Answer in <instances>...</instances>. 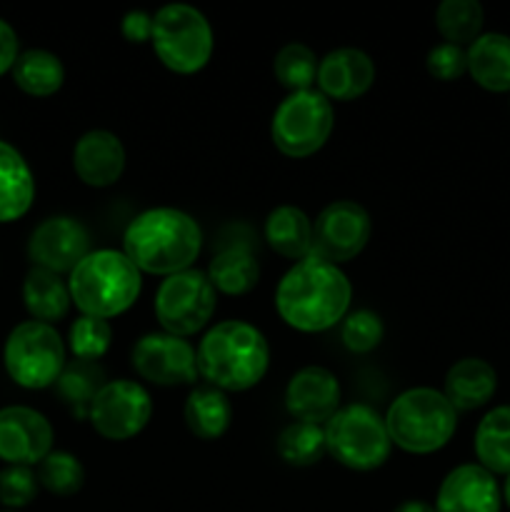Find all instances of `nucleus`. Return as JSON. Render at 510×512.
<instances>
[{
	"label": "nucleus",
	"mask_w": 510,
	"mask_h": 512,
	"mask_svg": "<svg viewBox=\"0 0 510 512\" xmlns=\"http://www.w3.org/2000/svg\"><path fill=\"white\" fill-rule=\"evenodd\" d=\"M353 300V285L338 265L310 253L280 278L275 310L298 333H325L343 323Z\"/></svg>",
	"instance_id": "obj_1"
},
{
	"label": "nucleus",
	"mask_w": 510,
	"mask_h": 512,
	"mask_svg": "<svg viewBox=\"0 0 510 512\" xmlns=\"http://www.w3.org/2000/svg\"><path fill=\"white\" fill-rule=\"evenodd\" d=\"M203 250V230L193 215L178 208H148L123 233V253L148 275L170 278L193 268Z\"/></svg>",
	"instance_id": "obj_2"
},
{
	"label": "nucleus",
	"mask_w": 510,
	"mask_h": 512,
	"mask_svg": "<svg viewBox=\"0 0 510 512\" xmlns=\"http://www.w3.org/2000/svg\"><path fill=\"white\" fill-rule=\"evenodd\" d=\"M195 358L200 378L210 388L245 393L268 373L270 345L255 325L245 320H223L203 335Z\"/></svg>",
	"instance_id": "obj_3"
},
{
	"label": "nucleus",
	"mask_w": 510,
	"mask_h": 512,
	"mask_svg": "<svg viewBox=\"0 0 510 512\" xmlns=\"http://www.w3.org/2000/svg\"><path fill=\"white\" fill-rule=\"evenodd\" d=\"M68 290L80 313L110 320L133 308L143 290V273L123 250H90L68 275Z\"/></svg>",
	"instance_id": "obj_4"
},
{
	"label": "nucleus",
	"mask_w": 510,
	"mask_h": 512,
	"mask_svg": "<svg viewBox=\"0 0 510 512\" xmlns=\"http://www.w3.org/2000/svg\"><path fill=\"white\" fill-rule=\"evenodd\" d=\"M390 443L410 455H430L443 450L458 430V410L443 390L410 388L390 403L385 413Z\"/></svg>",
	"instance_id": "obj_5"
},
{
	"label": "nucleus",
	"mask_w": 510,
	"mask_h": 512,
	"mask_svg": "<svg viewBox=\"0 0 510 512\" xmlns=\"http://www.w3.org/2000/svg\"><path fill=\"white\" fill-rule=\"evenodd\" d=\"M155 55L178 75H195L213 58V28L198 8L188 3H168L153 15Z\"/></svg>",
	"instance_id": "obj_6"
},
{
	"label": "nucleus",
	"mask_w": 510,
	"mask_h": 512,
	"mask_svg": "<svg viewBox=\"0 0 510 512\" xmlns=\"http://www.w3.org/2000/svg\"><path fill=\"white\" fill-rule=\"evenodd\" d=\"M323 430L328 455H333L343 468L358 473L383 468L393 450L385 418H380L378 410L365 403H350L340 408L323 425Z\"/></svg>",
	"instance_id": "obj_7"
},
{
	"label": "nucleus",
	"mask_w": 510,
	"mask_h": 512,
	"mask_svg": "<svg viewBox=\"0 0 510 512\" xmlns=\"http://www.w3.org/2000/svg\"><path fill=\"white\" fill-rule=\"evenodd\" d=\"M63 338L53 325L25 320L10 330L3 348V363L10 380L25 390H45L58 383L65 370Z\"/></svg>",
	"instance_id": "obj_8"
},
{
	"label": "nucleus",
	"mask_w": 510,
	"mask_h": 512,
	"mask_svg": "<svg viewBox=\"0 0 510 512\" xmlns=\"http://www.w3.org/2000/svg\"><path fill=\"white\" fill-rule=\"evenodd\" d=\"M333 128V103L315 88L300 90L280 100L270 120V138L288 158H310L328 143Z\"/></svg>",
	"instance_id": "obj_9"
},
{
	"label": "nucleus",
	"mask_w": 510,
	"mask_h": 512,
	"mask_svg": "<svg viewBox=\"0 0 510 512\" xmlns=\"http://www.w3.org/2000/svg\"><path fill=\"white\" fill-rule=\"evenodd\" d=\"M218 308V293L205 270L190 268L175 273L158 285L155 293V318L163 333L190 338L200 333Z\"/></svg>",
	"instance_id": "obj_10"
},
{
	"label": "nucleus",
	"mask_w": 510,
	"mask_h": 512,
	"mask_svg": "<svg viewBox=\"0 0 510 512\" xmlns=\"http://www.w3.org/2000/svg\"><path fill=\"white\" fill-rule=\"evenodd\" d=\"M150 418H153L150 393L145 390V385L125 378L108 380L88 415L95 433L105 440H115V443H123V440L143 433Z\"/></svg>",
	"instance_id": "obj_11"
},
{
	"label": "nucleus",
	"mask_w": 510,
	"mask_h": 512,
	"mask_svg": "<svg viewBox=\"0 0 510 512\" xmlns=\"http://www.w3.org/2000/svg\"><path fill=\"white\" fill-rule=\"evenodd\" d=\"M373 220L355 200H333L313 223V253L333 265L350 263L368 245Z\"/></svg>",
	"instance_id": "obj_12"
},
{
	"label": "nucleus",
	"mask_w": 510,
	"mask_h": 512,
	"mask_svg": "<svg viewBox=\"0 0 510 512\" xmlns=\"http://www.w3.org/2000/svg\"><path fill=\"white\" fill-rule=\"evenodd\" d=\"M135 373L160 388L193 385L200 378L195 348L185 338L170 333H148L130 353Z\"/></svg>",
	"instance_id": "obj_13"
},
{
	"label": "nucleus",
	"mask_w": 510,
	"mask_h": 512,
	"mask_svg": "<svg viewBox=\"0 0 510 512\" xmlns=\"http://www.w3.org/2000/svg\"><path fill=\"white\" fill-rule=\"evenodd\" d=\"M88 253L90 233L80 220L68 215H53L43 220L28 240V258L33 268L50 270L55 275H70Z\"/></svg>",
	"instance_id": "obj_14"
},
{
	"label": "nucleus",
	"mask_w": 510,
	"mask_h": 512,
	"mask_svg": "<svg viewBox=\"0 0 510 512\" xmlns=\"http://www.w3.org/2000/svg\"><path fill=\"white\" fill-rule=\"evenodd\" d=\"M53 425L35 408L8 405L0 410V460L8 465H40L53 453Z\"/></svg>",
	"instance_id": "obj_15"
},
{
	"label": "nucleus",
	"mask_w": 510,
	"mask_h": 512,
	"mask_svg": "<svg viewBox=\"0 0 510 512\" xmlns=\"http://www.w3.org/2000/svg\"><path fill=\"white\" fill-rule=\"evenodd\" d=\"M433 508L435 512H500L503 488L478 463H463L445 475Z\"/></svg>",
	"instance_id": "obj_16"
},
{
	"label": "nucleus",
	"mask_w": 510,
	"mask_h": 512,
	"mask_svg": "<svg viewBox=\"0 0 510 512\" xmlns=\"http://www.w3.org/2000/svg\"><path fill=\"white\" fill-rule=\"evenodd\" d=\"M205 275L213 283L215 293L230 295V298L248 295L260 280V260L253 238L240 228H233V235H225L220 240Z\"/></svg>",
	"instance_id": "obj_17"
},
{
	"label": "nucleus",
	"mask_w": 510,
	"mask_h": 512,
	"mask_svg": "<svg viewBox=\"0 0 510 512\" xmlns=\"http://www.w3.org/2000/svg\"><path fill=\"white\" fill-rule=\"evenodd\" d=\"M285 410L300 423L325 425L340 410V383L328 368L308 365L290 378Z\"/></svg>",
	"instance_id": "obj_18"
},
{
	"label": "nucleus",
	"mask_w": 510,
	"mask_h": 512,
	"mask_svg": "<svg viewBox=\"0 0 510 512\" xmlns=\"http://www.w3.org/2000/svg\"><path fill=\"white\" fill-rule=\"evenodd\" d=\"M318 90L333 103L358 100L373 88L375 63L360 48H335L318 63Z\"/></svg>",
	"instance_id": "obj_19"
},
{
	"label": "nucleus",
	"mask_w": 510,
	"mask_h": 512,
	"mask_svg": "<svg viewBox=\"0 0 510 512\" xmlns=\"http://www.w3.org/2000/svg\"><path fill=\"white\" fill-rule=\"evenodd\" d=\"M73 170L88 188H110L125 173V148L110 130H88L73 148Z\"/></svg>",
	"instance_id": "obj_20"
},
{
	"label": "nucleus",
	"mask_w": 510,
	"mask_h": 512,
	"mask_svg": "<svg viewBox=\"0 0 510 512\" xmlns=\"http://www.w3.org/2000/svg\"><path fill=\"white\" fill-rule=\"evenodd\" d=\"M498 393V373L483 358H463L445 373L443 395L458 413L480 410Z\"/></svg>",
	"instance_id": "obj_21"
},
{
	"label": "nucleus",
	"mask_w": 510,
	"mask_h": 512,
	"mask_svg": "<svg viewBox=\"0 0 510 512\" xmlns=\"http://www.w3.org/2000/svg\"><path fill=\"white\" fill-rule=\"evenodd\" d=\"M468 75L488 93H510V35L483 33L465 48Z\"/></svg>",
	"instance_id": "obj_22"
},
{
	"label": "nucleus",
	"mask_w": 510,
	"mask_h": 512,
	"mask_svg": "<svg viewBox=\"0 0 510 512\" xmlns=\"http://www.w3.org/2000/svg\"><path fill=\"white\" fill-rule=\"evenodd\" d=\"M35 200V178L23 155L0 140V223L23 218Z\"/></svg>",
	"instance_id": "obj_23"
},
{
	"label": "nucleus",
	"mask_w": 510,
	"mask_h": 512,
	"mask_svg": "<svg viewBox=\"0 0 510 512\" xmlns=\"http://www.w3.org/2000/svg\"><path fill=\"white\" fill-rule=\"evenodd\" d=\"M265 243L270 250L288 260H303L313 253V220L295 205H278L270 210L263 225Z\"/></svg>",
	"instance_id": "obj_24"
},
{
	"label": "nucleus",
	"mask_w": 510,
	"mask_h": 512,
	"mask_svg": "<svg viewBox=\"0 0 510 512\" xmlns=\"http://www.w3.org/2000/svg\"><path fill=\"white\" fill-rule=\"evenodd\" d=\"M183 420L198 440H220L233 423V405L228 393L210 385L193 388L183 405Z\"/></svg>",
	"instance_id": "obj_25"
},
{
	"label": "nucleus",
	"mask_w": 510,
	"mask_h": 512,
	"mask_svg": "<svg viewBox=\"0 0 510 512\" xmlns=\"http://www.w3.org/2000/svg\"><path fill=\"white\" fill-rule=\"evenodd\" d=\"M23 305L30 318L53 325L70 313V290L60 275L43 268H30L23 280Z\"/></svg>",
	"instance_id": "obj_26"
},
{
	"label": "nucleus",
	"mask_w": 510,
	"mask_h": 512,
	"mask_svg": "<svg viewBox=\"0 0 510 512\" xmlns=\"http://www.w3.org/2000/svg\"><path fill=\"white\" fill-rule=\"evenodd\" d=\"M105 383H108V378H105V370L100 363L70 360L53 388L60 403L73 413L75 420H88L90 408H93L95 398L105 388Z\"/></svg>",
	"instance_id": "obj_27"
},
{
	"label": "nucleus",
	"mask_w": 510,
	"mask_h": 512,
	"mask_svg": "<svg viewBox=\"0 0 510 512\" xmlns=\"http://www.w3.org/2000/svg\"><path fill=\"white\" fill-rule=\"evenodd\" d=\"M475 458L490 475H510V405L488 410L475 428Z\"/></svg>",
	"instance_id": "obj_28"
},
{
	"label": "nucleus",
	"mask_w": 510,
	"mask_h": 512,
	"mask_svg": "<svg viewBox=\"0 0 510 512\" xmlns=\"http://www.w3.org/2000/svg\"><path fill=\"white\" fill-rule=\"evenodd\" d=\"M10 73H13L15 85L33 98L55 95L65 83V68L60 58L43 48H30L20 53Z\"/></svg>",
	"instance_id": "obj_29"
},
{
	"label": "nucleus",
	"mask_w": 510,
	"mask_h": 512,
	"mask_svg": "<svg viewBox=\"0 0 510 512\" xmlns=\"http://www.w3.org/2000/svg\"><path fill=\"white\" fill-rule=\"evenodd\" d=\"M485 10L478 0H443L435 10V28L443 43L468 48L483 35Z\"/></svg>",
	"instance_id": "obj_30"
},
{
	"label": "nucleus",
	"mask_w": 510,
	"mask_h": 512,
	"mask_svg": "<svg viewBox=\"0 0 510 512\" xmlns=\"http://www.w3.org/2000/svg\"><path fill=\"white\" fill-rule=\"evenodd\" d=\"M275 450H278L280 460L285 465H293V468H310V465L320 463L323 455L328 453L323 425L293 420V423L280 430L278 440H275Z\"/></svg>",
	"instance_id": "obj_31"
},
{
	"label": "nucleus",
	"mask_w": 510,
	"mask_h": 512,
	"mask_svg": "<svg viewBox=\"0 0 510 512\" xmlns=\"http://www.w3.org/2000/svg\"><path fill=\"white\" fill-rule=\"evenodd\" d=\"M320 58L313 48L303 43H288L275 53L273 73L275 80L290 93L300 90H313L315 78H318Z\"/></svg>",
	"instance_id": "obj_32"
},
{
	"label": "nucleus",
	"mask_w": 510,
	"mask_h": 512,
	"mask_svg": "<svg viewBox=\"0 0 510 512\" xmlns=\"http://www.w3.org/2000/svg\"><path fill=\"white\" fill-rule=\"evenodd\" d=\"M38 483L48 493L58 498H70L80 493L85 485V468L73 453L68 450H53L43 463L38 465Z\"/></svg>",
	"instance_id": "obj_33"
},
{
	"label": "nucleus",
	"mask_w": 510,
	"mask_h": 512,
	"mask_svg": "<svg viewBox=\"0 0 510 512\" xmlns=\"http://www.w3.org/2000/svg\"><path fill=\"white\" fill-rule=\"evenodd\" d=\"M113 343V328L108 320L93 318V315H80L70 323L68 330V350L73 360H90L98 363Z\"/></svg>",
	"instance_id": "obj_34"
},
{
	"label": "nucleus",
	"mask_w": 510,
	"mask_h": 512,
	"mask_svg": "<svg viewBox=\"0 0 510 512\" xmlns=\"http://www.w3.org/2000/svg\"><path fill=\"white\" fill-rule=\"evenodd\" d=\"M385 325L378 313L373 310H355V313L345 315L340 323V340L345 348L355 355H368L383 343Z\"/></svg>",
	"instance_id": "obj_35"
},
{
	"label": "nucleus",
	"mask_w": 510,
	"mask_h": 512,
	"mask_svg": "<svg viewBox=\"0 0 510 512\" xmlns=\"http://www.w3.org/2000/svg\"><path fill=\"white\" fill-rule=\"evenodd\" d=\"M38 475L25 465H8L0 470V503L8 510L28 508L38 498Z\"/></svg>",
	"instance_id": "obj_36"
},
{
	"label": "nucleus",
	"mask_w": 510,
	"mask_h": 512,
	"mask_svg": "<svg viewBox=\"0 0 510 512\" xmlns=\"http://www.w3.org/2000/svg\"><path fill=\"white\" fill-rule=\"evenodd\" d=\"M425 70L430 78L440 80V83H453L468 73V55L465 48L450 43H438L428 50L425 55Z\"/></svg>",
	"instance_id": "obj_37"
},
{
	"label": "nucleus",
	"mask_w": 510,
	"mask_h": 512,
	"mask_svg": "<svg viewBox=\"0 0 510 512\" xmlns=\"http://www.w3.org/2000/svg\"><path fill=\"white\" fill-rule=\"evenodd\" d=\"M120 33L128 43H148L153 38V15L145 10H128L120 20Z\"/></svg>",
	"instance_id": "obj_38"
},
{
	"label": "nucleus",
	"mask_w": 510,
	"mask_h": 512,
	"mask_svg": "<svg viewBox=\"0 0 510 512\" xmlns=\"http://www.w3.org/2000/svg\"><path fill=\"white\" fill-rule=\"evenodd\" d=\"M18 55H20L18 33H15L13 25H10L8 20L0 18V75H5L8 70H13Z\"/></svg>",
	"instance_id": "obj_39"
},
{
	"label": "nucleus",
	"mask_w": 510,
	"mask_h": 512,
	"mask_svg": "<svg viewBox=\"0 0 510 512\" xmlns=\"http://www.w3.org/2000/svg\"><path fill=\"white\" fill-rule=\"evenodd\" d=\"M393 512H435V508L430 503H425V500H405Z\"/></svg>",
	"instance_id": "obj_40"
},
{
	"label": "nucleus",
	"mask_w": 510,
	"mask_h": 512,
	"mask_svg": "<svg viewBox=\"0 0 510 512\" xmlns=\"http://www.w3.org/2000/svg\"><path fill=\"white\" fill-rule=\"evenodd\" d=\"M503 503L508 505V510H510V475L505 478V485H503Z\"/></svg>",
	"instance_id": "obj_41"
},
{
	"label": "nucleus",
	"mask_w": 510,
	"mask_h": 512,
	"mask_svg": "<svg viewBox=\"0 0 510 512\" xmlns=\"http://www.w3.org/2000/svg\"><path fill=\"white\" fill-rule=\"evenodd\" d=\"M3 512H18V510H3Z\"/></svg>",
	"instance_id": "obj_42"
}]
</instances>
